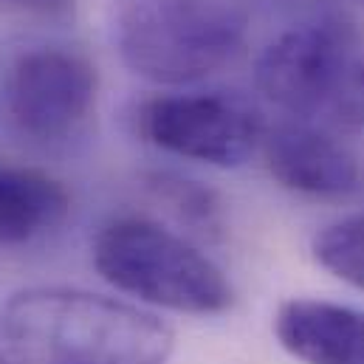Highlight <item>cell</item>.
Listing matches in <instances>:
<instances>
[{
    "label": "cell",
    "mask_w": 364,
    "mask_h": 364,
    "mask_svg": "<svg viewBox=\"0 0 364 364\" xmlns=\"http://www.w3.org/2000/svg\"><path fill=\"white\" fill-rule=\"evenodd\" d=\"M176 331L144 305L71 285L0 302V364H170Z\"/></svg>",
    "instance_id": "cell-1"
},
{
    "label": "cell",
    "mask_w": 364,
    "mask_h": 364,
    "mask_svg": "<svg viewBox=\"0 0 364 364\" xmlns=\"http://www.w3.org/2000/svg\"><path fill=\"white\" fill-rule=\"evenodd\" d=\"M257 91L291 122L331 136L364 130V34L342 17L279 34L255 68Z\"/></svg>",
    "instance_id": "cell-2"
},
{
    "label": "cell",
    "mask_w": 364,
    "mask_h": 364,
    "mask_svg": "<svg viewBox=\"0 0 364 364\" xmlns=\"http://www.w3.org/2000/svg\"><path fill=\"white\" fill-rule=\"evenodd\" d=\"M237 0H119L113 43L122 63L156 85H189L229 65L246 46Z\"/></svg>",
    "instance_id": "cell-3"
},
{
    "label": "cell",
    "mask_w": 364,
    "mask_h": 364,
    "mask_svg": "<svg viewBox=\"0 0 364 364\" xmlns=\"http://www.w3.org/2000/svg\"><path fill=\"white\" fill-rule=\"evenodd\" d=\"M93 266L136 305L212 316L235 302L223 269L183 235L150 218H116L93 240Z\"/></svg>",
    "instance_id": "cell-4"
},
{
    "label": "cell",
    "mask_w": 364,
    "mask_h": 364,
    "mask_svg": "<svg viewBox=\"0 0 364 364\" xmlns=\"http://www.w3.org/2000/svg\"><path fill=\"white\" fill-rule=\"evenodd\" d=\"M141 139L170 156L209 167H240L266 136L257 105L235 91L167 93L136 110Z\"/></svg>",
    "instance_id": "cell-5"
},
{
    "label": "cell",
    "mask_w": 364,
    "mask_h": 364,
    "mask_svg": "<svg viewBox=\"0 0 364 364\" xmlns=\"http://www.w3.org/2000/svg\"><path fill=\"white\" fill-rule=\"evenodd\" d=\"M99 77L91 63L68 48H34L17 57L6 80V113L34 141L74 136L96 105Z\"/></svg>",
    "instance_id": "cell-6"
},
{
    "label": "cell",
    "mask_w": 364,
    "mask_h": 364,
    "mask_svg": "<svg viewBox=\"0 0 364 364\" xmlns=\"http://www.w3.org/2000/svg\"><path fill=\"white\" fill-rule=\"evenodd\" d=\"M266 167L279 186L311 198H345L359 189L362 173L356 156L319 127L302 122H279L266 127Z\"/></svg>",
    "instance_id": "cell-7"
},
{
    "label": "cell",
    "mask_w": 364,
    "mask_h": 364,
    "mask_svg": "<svg viewBox=\"0 0 364 364\" xmlns=\"http://www.w3.org/2000/svg\"><path fill=\"white\" fill-rule=\"evenodd\" d=\"M279 348L302 364H364V311L331 299H288L274 316Z\"/></svg>",
    "instance_id": "cell-8"
},
{
    "label": "cell",
    "mask_w": 364,
    "mask_h": 364,
    "mask_svg": "<svg viewBox=\"0 0 364 364\" xmlns=\"http://www.w3.org/2000/svg\"><path fill=\"white\" fill-rule=\"evenodd\" d=\"M71 198L65 186L28 167L0 164V243H28L65 220Z\"/></svg>",
    "instance_id": "cell-9"
},
{
    "label": "cell",
    "mask_w": 364,
    "mask_h": 364,
    "mask_svg": "<svg viewBox=\"0 0 364 364\" xmlns=\"http://www.w3.org/2000/svg\"><path fill=\"white\" fill-rule=\"evenodd\" d=\"M311 249L325 272L364 291V212L319 229Z\"/></svg>",
    "instance_id": "cell-10"
},
{
    "label": "cell",
    "mask_w": 364,
    "mask_h": 364,
    "mask_svg": "<svg viewBox=\"0 0 364 364\" xmlns=\"http://www.w3.org/2000/svg\"><path fill=\"white\" fill-rule=\"evenodd\" d=\"M150 186L156 192V198L161 203H167V209L176 212V218L183 220L186 226L198 229V232H218L220 229V200L218 195L203 186V183L181 178L173 173H156L150 178Z\"/></svg>",
    "instance_id": "cell-11"
},
{
    "label": "cell",
    "mask_w": 364,
    "mask_h": 364,
    "mask_svg": "<svg viewBox=\"0 0 364 364\" xmlns=\"http://www.w3.org/2000/svg\"><path fill=\"white\" fill-rule=\"evenodd\" d=\"M0 9L40 17V20H68L74 17V0H0Z\"/></svg>",
    "instance_id": "cell-12"
}]
</instances>
